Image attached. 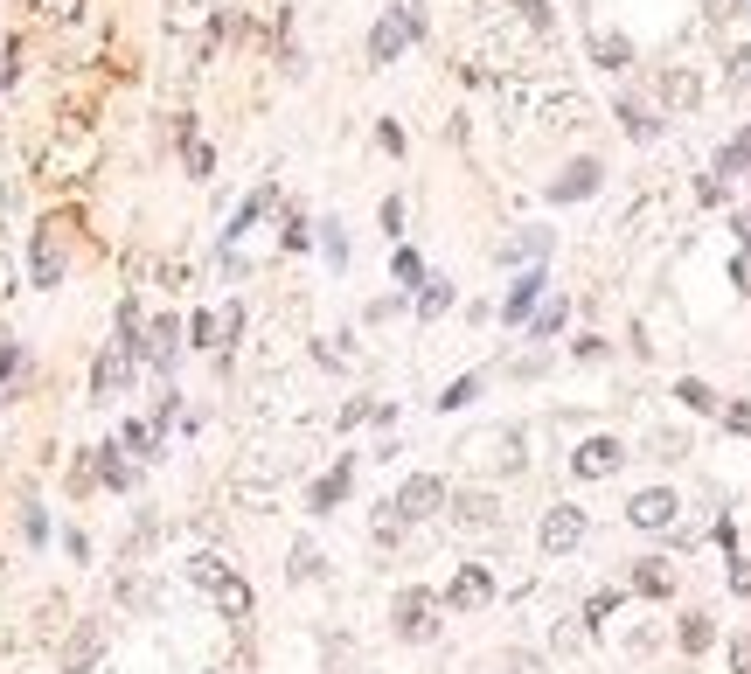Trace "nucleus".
Listing matches in <instances>:
<instances>
[{
	"mask_svg": "<svg viewBox=\"0 0 751 674\" xmlns=\"http://www.w3.org/2000/svg\"><path fill=\"white\" fill-rule=\"evenodd\" d=\"M126 376H133V306L119 313V341L98 355V369H91V397L98 404H112L119 390H126Z\"/></svg>",
	"mask_w": 751,
	"mask_h": 674,
	"instance_id": "1",
	"label": "nucleus"
},
{
	"mask_svg": "<svg viewBox=\"0 0 751 674\" xmlns=\"http://www.w3.org/2000/svg\"><path fill=\"white\" fill-rule=\"evenodd\" d=\"M188 577L223 605V619H244V612H251V584H244V577H230V570H223V556H195V563H188Z\"/></svg>",
	"mask_w": 751,
	"mask_h": 674,
	"instance_id": "2",
	"label": "nucleus"
},
{
	"mask_svg": "<svg viewBox=\"0 0 751 674\" xmlns=\"http://www.w3.org/2000/svg\"><path fill=\"white\" fill-rule=\"evenodd\" d=\"M418 35H425V14H418V7H390V14L376 21V35H369V63H397L404 42H418Z\"/></svg>",
	"mask_w": 751,
	"mask_h": 674,
	"instance_id": "3",
	"label": "nucleus"
},
{
	"mask_svg": "<svg viewBox=\"0 0 751 674\" xmlns=\"http://www.w3.org/2000/svg\"><path fill=\"white\" fill-rule=\"evenodd\" d=\"M439 508H446V480H439V473L404 480V494H397V515H404V522H425V515H439Z\"/></svg>",
	"mask_w": 751,
	"mask_h": 674,
	"instance_id": "4",
	"label": "nucleus"
},
{
	"mask_svg": "<svg viewBox=\"0 0 751 674\" xmlns=\"http://www.w3.org/2000/svg\"><path fill=\"white\" fill-rule=\"evenodd\" d=\"M397 633H404V640H432V633H439L432 591H397Z\"/></svg>",
	"mask_w": 751,
	"mask_h": 674,
	"instance_id": "5",
	"label": "nucleus"
},
{
	"mask_svg": "<svg viewBox=\"0 0 751 674\" xmlns=\"http://www.w3.org/2000/svg\"><path fill=\"white\" fill-rule=\"evenodd\" d=\"M571 466H578L585 480H605V473H619V466H626V445H619V438H585Z\"/></svg>",
	"mask_w": 751,
	"mask_h": 674,
	"instance_id": "6",
	"label": "nucleus"
},
{
	"mask_svg": "<svg viewBox=\"0 0 751 674\" xmlns=\"http://www.w3.org/2000/svg\"><path fill=\"white\" fill-rule=\"evenodd\" d=\"M56 230H63V223H42V230H35V251H28L35 285H56V278H63V244H56Z\"/></svg>",
	"mask_w": 751,
	"mask_h": 674,
	"instance_id": "7",
	"label": "nucleus"
},
{
	"mask_svg": "<svg viewBox=\"0 0 751 674\" xmlns=\"http://www.w3.org/2000/svg\"><path fill=\"white\" fill-rule=\"evenodd\" d=\"M578 542H585V515H578V508H550V515H543V549H550V556H564V549H578Z\"/></svg>",
	"mask_w": 751,
	"mask_h": 674,
	"instance_id": "8",
	"label": "nucleus"
},
{
	"mask_svg": "<svg viewBox=\"0 0 751 674\" xmlns=\"http://www.w3.org/2000/svg\"><path fill=\"white\" fill-rule=\"evenodd\" d=\"M599 181H605L599 160H571V167H564V174L550 181V202H578V195H592Z\"/></svg>",
	"mask_w": 751,
	"mask_h": 674,
	"instance_id": "9",
	"label": "nucleus"
},
{
	"mask_svg": "<svg viewBox=\"0 0 751 674\" xmlns=\"http://www.w3.org/2000/svg\"><path fill=\"white\" fill-rule=\"evenodd\" d=\"M626 515H633V529H668L675 522V494L668 487H647V494H633Z\"/></svg>",
	"mask_w": 751,
	"mask_h": 674,
	"instance_id": "10",
	"label": "nucleus"
},
{
	"mask_svg": "<svg viewBox=\"0 0 751 674\" xmlns=\"http://www.w3.org/2000/svg\"><path fill=\"white\" fill-rule=\"evenodd\" d=\"M91 153H98L91 133H77V146L63 139V146H49V153H42V174H49V181H70V167H91Z\"/></svg>",
	"mask_w": 751,
	"mask_h": 674,
	"instance_id": "11",
	"label": "nucleus"
},
{
	"mask_svg": "<svg viewBox=\"0 0 751 674\" xmlns=\"http://www.w3.org/2000/svg\"><path fill=\"white\" fill-rule=\"evenodd\" d=\"M487 598H494V577H487L480 563H466V570L452 577V605H459V612H480Z\"/></svg>",
	"mask_w": 751,
	"mask_h": 674,
	"instance_id": "12",
	"label": "nucleus"
},
{
	"mask_svg": "<svg viewBox=\"0 0 751 674\" xmlns=\"http://www.w3.org/2000/svg\"><path fill=\"white\" fill-rule=\"evenodd\" d=\"M696 98H703L696 70H668V77H661V105H668V112H689Z\"/></svg>",
	"mask_w": 751,
	"mask_h": 674,
	"instance_id": "13",
	"label": "nucleus"
},
{
	"mask_svg": "<svg viewBox=\"0 0 751 674\" xmlns=\"http://www.w3.org/2000/svg\"><path fill=\"white\" fill-rule=\"evenodd\" d=\"M459 529H494L501 522V501L494 494H459V515H452Z\"/></svg>",
	"mask_w": 751,
	"mask_h": 674,
	"instance_id": "14",
	"label": "nucleus"
},
{
	"mask_svg": "<svg viewBox=\"0 0 751 674\" xmlns=\"http://www.w3.org/2000/svg\"><path fill=\"white\" fill-rule=\"evenodd\" d=\"M543 285H550V278H543V271H522V278H515V292H508V306H501V313H508V320H529V306H536V299H543Z\"/></svg>",
	"mask_w": 751,
	"mask_h": 674,
	"instance_id": "15",
	"label": "nucleus"
},
{
	"mask_svg": "<svg viewBox=\"0 0 751 674\" xmlns=\"http://www.w3.org/2000/svg\"><path fill=\"white\" fill-rule=\"evenodd\" d=\"M592 56H599L605 70H626V63H633V42H626V35H592Z\"/></svg>",
	"mask_w": 751,
	"mask_h": 674,
	"instance_id": "16",
	"label": "nucleus"
},
{
	"mask_svg": "<svg viewBox=\"0 0 751 674\" xmlns=\"http://www.w3.org/2000/svg\"><path fill=\"white\" fill-rule=\"evenodd\" d=\"M633 591H647V598H668V591H675V570H661V563H640V570H633Z\"/></svg>",
	"mask_w": 751,
	"mask_h": 674,
	"instance_id": "17",
	"label": "nucleus"
},
{
	"mask_svg": "<svg viewBox=\"0 0 751 674\" xmlns=\"http://www.w3.org/2000/svg\"><path fill=\"white\" fill-rule=\"evenodd\" d=\"M174 334H181V320H167V313H160V320H153V341H147V355L160 362V369L174 362Z\"/></svg>",
	"mask_w": 751,
	"mask_h": 674,
	"instance_id": "18",
	"label": "nucleus"
},
{
	"mask_svg": "<svg viewBox=\"0 0 751 674\" xmlns=\"http://www.w3.org/2000/svg\"><path fill=\"white\" fill-rule=\"evenodd\" d=\"M446 306H452V285L446 278H425V285H418V313L432 320V313H446Z\"/></svg>",
	"mask_w": 751,
	"mask_h": 674,
	"instance_id": "19",
	"label": "nucleus"
},
{
	"mask_svg": "<svg viewBox=\"0 0 751 674\" xmlns=\"http://www.w3.org/2000/svg\"><path fill=\"white\" fill-rule=\"evenodd\" d=\"M341 494H348V459H341V466H334V473H327V480L313 487V508H334Z\"/></svg>",
	"mask_w": 751,
	"mask_h": 674,
	"instance_id": "20",
	"label": "nucleus"
},
{
	"mask_svg": "<svg viewBox=\"0 0 751 674\" xmlns=\"http://www.w3.org/2000/svg\"><path fill=\"white\" fill-rule=\"evenodd\" d=\"M675 397H682L689 410H717V390H710V383H696V376H682V383H675Z\"/></svg>",
	"mask_w": 751,
	"mask_h": 674,
	"instance_id": "21",
	"label": "nucleus"
},
{
	"mask_svg": "<svg viewBox=\"0 0 751 674\" xmlns=\"http://www.w3.org/2000/svg\"><path fill=\"white\" fill-rule=\"evenodd\" d=\"M738 167H751V133H738L724 153H717V174H738Z\"/></svg>",
	"mask_w": 751,
	"mask_h": 674,
	"instance_id": "22",
	"label": "nucleus"
},
{
	"mask_svg": "<svg viewBox=\"0 0 751 674\" xmlns=\"http://www.w3.org/2000/svg\"><path fill=\"white\" fill-rule=\"evenodd\" d=\"M710 640H717V626H710L703 612H696V619H682V647H689V654H703Z\"/></svg>",
	"mask_w": 751,
	"mask_h": 674,
	"instance_id": "23",
	"label": "nucleus"
},
{
	"mask_svg": "<svg viewBox=\"0 0 751 674\" xmlns=\"http://www.w3.org/2000/svg\"><path fill=\"white\" fill-rule=\"evenodd\" d=\"M619 119H626V133H633V139H654V133H661V119H647L640 105H619Z\"/></svg>",
	"mask_w": 751,
	"mask_h": 674,
	"instance_id": "24",
	"label": "nucleus"
},
{
	"mask_svg": "<svg viewBox=\"0 0 751 674\" xmlns=\"http://www.w3.org/2000/svg\"><path fill=\"white\" fill-rule=\"evenodd\" d=\"M188 334H195V348H216V334H223V320H216V313H195V320H188Z\"/></svg>",
	"mask_w": 751,
	"mask_h": 674,
	"instance_id": "25",
	"label": "nucleus"
},
{
	"mask_svg": "<svg viewBox=\"0 0 751 674\" xmlns=\"http://www.w3.org/2000/svg\"><path fill=\"white\" fill-rule=\"evenodd\" d=\"M557 327H564V299H550V306H543V313H536V341H550V334H557Z\"/></svg>",
	"mask_w": 751,
	"mask_h": 674,
	"instance_id": "26",
	"label": "nucleus"
},
{
	"mask_svg": "<svg viewBox=\"0 0 751 674\" xmlns=\"http://www.w3.org/2000/svg\"><path fill=\"white\" fill-rule=\"evenodd\" d=\"M397 536H404V515H397V501H390V508L376 515V542H397Z\"/></svg>",
	"mask_w": 751,
	"mask_h": 674,
	"instance_id": "27",
	"label": "nucleus"
},
{
	"mask_svg": "<svg viewBox=\"0 0 751 674\" xmlns=\"http://www.w3.org/2000/svg\"><path fill=\"white\" fill-rule=\"evenodd\" d=\"M466 397H480V383H473V376H459V383H452V390H446V397H439V404H446V410H459V404H466Z\"/></svg>",
	"mask_w": 751,
	"mask_h": 674,
	"instance_id": "28",
	"label": "nucleus"
},
{
	"mask_svg": "<svg viewBox=\"0 0 751 674\" xmlns=\"http://www.w3.org/2000/svg\"><path fill=\"white\" fill-rule=\"evenodd\" d=\"M209 167H216V153H209L202 139H188V174H209Z\"/></svg>",
	"mask_w": 751,
	"mask_h": 674,
	"instance_id": "29",
	"label": "nucleus"
},
{
	"mask_svg": "<svg viewBox=\"0 0 751 674\" xmlns=\"http://www.w3.org/2000/svg\"><path fill=\"white\" fill-rule=\"evenodd\" d=\"M313 570H320V556H313V542H300L293 549V577H313Z\"/></svg>",
	"mask_w": 751,
	"mask_h": 674,
	"instance_id": "30",
	"label": "nucleus"
},
{
	"mask_svg": "<svg viewBox=\"0 0 751 674\" xmlns=\"http://www.w3.org/2000/svg\"><path fill=\"white\" fill-rule=\"evenodd\" d=\"M731 84H738V91H751V49H738V56H731Z\"/></svg>",
	"mask_w": 751,
	"mask_h": 674,
	"instance_id": "31",
	"label": "nucleus"
},
{
	"mask_svg": "<svg viewBox=\"0 0 751 674\" xmlns=\"http://www.w3.org/2000/svg\"><path fill=\"white\" fill-rule=\"evenodd\" d=\"M320 230H327V258L341 265V258H348V237H341V223H320Z\"/></svg>",
	"mask_w": 751,
	"mask_h": 674,
	"instance_id": "32",
	"label": "nucleus"
},
{
	"mask_svg": "<svg viewBox=\"0 0 751 674\" xmlns=\"http://www.w3.org/2000/svg\"><path fill=\"white\" fill-rule=\"evenodd\" d=\"M731 674H751V640H731Z\"/></svg>",
	"mask_w": 751,
	"mask_h": 674,
	"instance_id": "33",
	"label": "nucleus"
},
{
	"mask_svg": "<svg viewBox=\"0 0 751 674\" xmlns=\"http://www.w3.org/2000/svg\"><path fill=\"white\" fill-rule=\"evenodd\" d=\"M724 424H731V431H751V404H731L724 410Z\"/></svg>",
	"mask_w": 751,
	"mask_h": 674,
	"instance_id": "34",
	"label": "nucleus"
},
{
	"mask_svg": "<svg viewBox=\"0 0 751 674\" xmlns=\"http://www.w3.org/2000/svg\"><path fill=\"white\" fill-rule=\"evenodd\" d=\"M167 14H174V28H181V21H195V14H202V0H174Z\"/></svg>",
	"mask_w": 751,
	"mask_h": 674,
	"instance_id": "35",
	"label": "nucleus"
},
{
	"mask_svg": "<svg viewBox=\"0 0 751 674\" xmlns=\"http://www.w3.org/2000/svg\"><path fill=\"white\" fill-rule=\"evenodd\" d=\"M14 63H21V56H14V49H0V91L14 84Z\"/></svg>",
	"mask_w": 751,
	"mask_h": 674,
	"instance_id": "36",
	"label": "nucleus"
},
{
	"mask_svg": "<svg viewBox=\"0 0 751 674\" xmlns=\"http://www.w3.org/2000/svg\"><path fill=\"white\" fill-rule=\"evenodd\" d=\"M508 668H515V674H543V661H529V654H508Z\"/></svg>",
	"mask_w": 751,
	"mask_h": 674,
	"instance_id": "37",
	"label": "nucleus"
},
{
	"mask_svg": "<svg viewBox=\"0 0 751 674\" xmlns=\"http://www.w3.org/2000/svg\"><path fill=\"white\" fill-rule=\"evenodd\" d=\"M731 278H738V292H751V258H738V265H731Z\"/></svg>",
	"mask_w": 751,
	"mask_h": 674,
	"instance_id": "38",
	"label": "nucleus"
},
{
	"mask_svg": "<svg viewBox=\"0 0 751 674\" xmlns=\"http://www.w3.org/2000/svg\"><path fill=\"white\" fill-rule=\"evenodd\" d=\"M731 230H738V237L751 244V209H738V216H731Z\"/></svg>",
	"mask_w": 751,
	"mask_h": 674,
	"instance_id": "39",
	"label": "nucleus"
}]
</instances>
